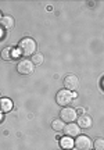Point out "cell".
<instances>
[{
  "mask_svg": "<svg viewBox=\"0 0 104 150\" xmlns=\"http://www.w3.org/2000/svg\"><path fill=\"white\" fill-rule=\"evenodd\" d=\"M18 53L21 54L22 57H28L32 56L36 52V42L33 40L32 38H24L18 43Z\"/></svg>",
  "mask_w": 104,
  "mask_h": 150,
  "instance_id": "obj_1",
  "label": "cell"
},
{
  "mask_svg": "<svg viewBox=\"0 0 104 150\" xmlns=\"http://www.w3.org/2000/svg\"><path fill=\"white\" fill-rule=\"evenodd\" d=\"M75 99V93L67 91V89H63V91H58L57 96H56V102L58 106H63V107H68L72 103V100Z\"/></svg>",
  "mask_w": 104,
  "mask_h": 150,
  "instance_id": "obj_2",
  "label": "cell"
},
{
  "mask_svg": "<svg viewBox=\"0 0 104 150\" xmlns=\"http://www.w3.org/2000/svg\"><path fill=\"white\" fill-rule=\"evenodd\" d=\"M77 110L72 107H63L60 111V120L63 122H74L75 120H77Z\"/></svg>",
  "mask_w": 104,
  "mask_h": 150,
  "instance_id": "obj_3",
  "label": "cell"
},
{
  "mask_svg": "<svg viewBox=\"0 0 104 150\" xmlns=\"http://www.w3.org/2000/svg\"><path fill=\"white\" fill-rule=\"evenodd\" d=\"M74 146L78 150H90L92 147V140L86 135H79L77 136V139L74 140Z\"/></svg>",
  "mask_w": 104,
  "mask_h": 150,
  "instance_id": "obj_4",
  "label": "cell"
},
{
  "mask_svg": "<svg viewBox=\"0 0 104 150\" xmlns=\"http://www.w3.org/2000/svg\"><path fill=\"white\" fill-rule=\"evenodd\" d=\"M17 70H18V72H20L21 75L31 74V72L33 71L32 61H31V60H27V59L20 60V61H18V64H17Z\"/></svg>",
  "mask_w": 104,
  "mask_h": 150,
  "instance_id": "obj_5",
  "label": "cell"
},
{
  "mask_svg": "<svg viewBox=\"0 0 104 150\" xmlns=\"http://www.w3.org/2000/svg\"><path fill=\"white\" fill-rule=\"evenodd\" d=\"M64 86H65L67 91H70V92L78 89V86H79V79H78V76L74 74L67 75L65 78H64Z\"/></svg>",
  "mask_w": 104,
  "mask_h": 150,
  "instance_id": "obj_6",
  "label": "cell"
},
{
  "mask_svg": "<svg viewBox=\"0 0 104 150\" xmlns=\"http://www.w3.org/2000/svg\"><path fill=\"white\" fill-rule=\"evenodd\" d=\"M63 131H64L65 136H70V138H77V136L81 135V128L78 127V124H74V122L67 124Z\"/></svg>",
  "mask_w": 104,
  "mask_h": 150,
  "instance_id": "obj_7",
  "label": "cell"
},
{
  "mask_svg": "<svg viewBox=\"0 0 104 150\" xmlns=\"http://www.w3.org/2000/svg\"><path fill=\"white\" fill-rule=\"evenodd\" d=\"M15 25V21H14V18L11 16H1L0 18V27L1 29H4V31H10L13 29Z\"/></svg>",
  "mask_w": 104,
  "mask_h": 150,
  "instance_id": "obj_8",
  "label": "cell"
},
{
  "mask_svg": "<svg viewBox=\"0 0 104 150\" xmlns=\"http://www.w3.org/2000/svg\"><path fill=\"white\" fill-rule=\"evenodd\" d=\"M78 118V127L82 129H88L92 127V124H93V120H92V117H89V115H86V114H83V115H81V117H77Z\"/></svg>",
  "mask_w": 104,
  "mask_h": 150,
  "instance_id": "obj_9",
  "label": "cell"
},
{
  "mask_svg": "<svg viewBox=\"0 0 104 150\" xmlns=\"http://www.w3.org/2000/svg\"><path fill=\"white\" fill-rule=\"evenodd\" d=\"M13 108V102L10 99H0V111L8 112Z\"/></svg>",
  "mask_w": 104,
  "mask_h": 150,
  "instance_id": "obj_10",
  "label": "cell"
},
{
  "mask_svg": "<svg viewBox=\"0 0 104 150\" xmlns=\"http://www.w3.org/2000/svg\"><path fill=\"white\" fill-rule=\"evenodd\" d=\"M60 145L63 149H67L70 150L74 147V139L72 138H70V136H64V138H60Z\"/></svg>",
  "mask_w": 104,
  "mask_h": 150,
  "instance_id": "obj_11",
  "label": "cell"
},
{
  "mask_svg": "<svg viewBox=\"0 0 104 150\" xmlns=\"http://www.w3.org/2000/svg\"><path fill=\"white\" fill-rule=\"evenodd\" d=\"M14 57H15V54H14L13 47H4L1 50V59L3 60H13Z\"/></svg>",
  "mask_w": 104,
  "mask_h": 150,
  "instance_id": "obj_12",
  "label": "cell"
},
{
  "mask_svg": "<svg viewBox=\"0 0 104 150\" xmlns=\"http://www.w3.org/2000/svg\"><path fill=\"white\" fill-rule=\"evenodd\" d=\"M64 127H65V125H64V122L61 121L60 118H57V120H53V121H51V128L54 129V131H63Z\"/></svg>",
  "mask_w": 104,
  "mask_h": 150,
  "instance_id": "obj_13",
  "label": "cell"
},
{
  "mask_svg": "<svg viewBox=\"0 0 104 150\" xmlns=\"http://www.w3.org/2000/svg\"><path fill=\"white\" fill-rule=\"evenodd\" d=\"M32 64L33 65H40L42 63H43V54L42 53H35L32 54Z\"/></svg>",
  "mask_w": 104,
  "mask_h": 150,
  "instance_id": "obj_14",
  "label": "cell"
},
{
  "mask_svg": "<svg viewBox=\"0 0 104 150\" xmlns=\"http://www.w3.org/2000/svg\"><path fill=\"white\" fill-rule=\"evenodd\" d=\"M93 146H94V150H104V139H101V138L96 139Z\"/></svg>",
  "mask_w": 104,
  "mask_h": 150,
  "instance_id": "obj_15",
  "label": "cell"
},
{
  "mask_svg": "<svg viewBox=\"0 0 104 150\" xmlns=\"http://www.w3.org/2000/svg\"><path fill=\"white\" fill-rule=\"evenodd\" d=\"M0 18H1V14H0Z\"/></svg>",
  "mask_w": 104,
  "mask_h": 150,
  "instance_id": "obj_16",
  "label": "cell"
}]
</instances>
